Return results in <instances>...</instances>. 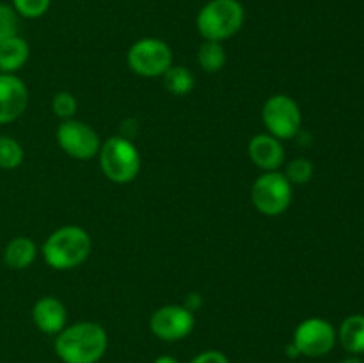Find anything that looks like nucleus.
<instances>
[{"label": "nucleus", "instance_id": "22", "mask_svg": "<svg viewBox=\"0 0 364 363\" xmlns=\"http://www.w3.org/2000/svg\"><path fill=\"white\" fill-rule=\"evenodd\" d=\"M52 109L55 116L63 117V120H71L77 112V98L68 91L57 93L52 100Z\"/></svg>", "mask_w": 364, "mask_h": 363}, {"label": "nucleus", "instance_id": "8", "mask_svg": "<svg viewBox=\"0 0 364 363\" xmlns=\"http://www.w3.org/2000/svg\"><path fill=\"white\" fill-rule=\"evenodd\" d=\"M57 142L64 153L77 160H89L102 148L100 135L91 125L78 120H64L57 128Z\"/></svg>", "mask_w": 364, "mask_h": 363}, {"label": "nucleus", "instance_id": "9", "mask_svg": "<svg viewBox=\"0 0 364 363\" xmlns=\"http://www.w3.org/2000/svg\"><path fill=\"white\" fill-rule=\"evenodd\" d=\"M334 344H336V331L333 324L318 317L302 320L294 333V345L297 347L299 354L309 358L326 356L334 347Z\"/></svg>", "mask_w": 364, "mask_h": 363}, {"label": "nucleus", "instance_id": "23", "mask_svg": "<svg viewBox=\"0 0 364 363\" xmlns=\"http://www.w3.org/2000/svg\"><path fill=\"white\" fill-rule=\"evenodd\" d=\"M52 0H13V7L20 16L39 18L48 11Z\"/></svg>", "mask_w": 364, "mask_h": 363}, {"label": "nucleus", "instance_id": "16", "mask_svg": "<svg viewBox=\"0 0 364 363\" xmlns=\"http://www.w3.org/2000/svg\"><path fill=\"white\" fill-rule=\"evenodd\" d=\"M340 342L348 352H364V315H350L341 322Z\"/></svg>", "mask_w": 364, "mask_h": 363}, {"label": "nucleus", "instance_id": "5", "mask_svg": "<svg viewBox=\"0 0 364 363\" xmlns=\"http://www.w3.org/2000/svg\"><path fill=\"white\" fill-rule=\"evenodd\" d=\"M294 185L279 171H267L256 178L251 189L252 205L263 216H281L291 203Z\"/></svg>", "mask_w": 364, "mask_h": 363}, {"label": "nucleus", "instance_id": "11", "mask_svg": "<svg viewBox=\"0 0 364 363\" xmlns=\"http://www.w3.org/2000/svg\"><path fill=\"white\" fill-rule=\"evenodd\" d=\"M28 105V89L20 77L0 73V125L11 123L25 112Z\"/></svg>", "mask_w": 364, "mask_h": 363}, {"label": "nucleus", "instance_id": "25", "mask_svg": "<svg viewBox=\"0 0 364 363\" xmlns=\"http://www.w3.org/2000/svg\"><path fill=\"white\" fill-rule=\"evenodd\" d=\"M153 363H180L174 356H159Z\"/></svg>", "mask_w": 364, "mask_h": 363}, {"label": "nucleus", "instance_id": "10", "mask_svg": "<svg viewBox=\"0 0 364 363\" xmlns=\"http://www.w3.org/2000/svg\"><path fill=\"white\" fill-rule=\"evenodd\" d=\"M194 326V312L181 305L162 306L149 319V327H151L153 335L166 342H176L188 337Z\"/></svg>", "mask_w": 364, "mask_h": 363}, {"label": "nucleus", "instance_id": "19", "mask_svg": "<svg viewBox=\"0 0 364 363\" xmlns=\"http://www.w3.org/2000/svg\"><path fill=\"white\" fill-rule=\"evenodd\" d=\"M25 152L16 139L0 135V169H16L23 162Z\"/></svg>", "mask_w": 364, "mask_h": 363}, {"label": "nucleus", "instance_id": "13", "mask_svg": "<svg viewBox=\"0 0 364 363\" xmlns=\"http://www.w3.org/2000/svg\"><path fill=\"white\" fill-rule=\"evenodd\" d=\"M32 320L36 327L46 335H59L66 327L68 310L57 298H41L32 308Z\"/></svg>", "mask_w": 364, "mask_h": 363}, {"label": "nucleus", "instance_id": "1", "mask_svg": "<svg viewBox=\"0 0 364 363\" xmlns=\"http://www.w3.org/2000/svg\"><path fill=\"white\" fill-rule=\"evenodd\" d=\"M107 345V331L96 322L71 324L55 338V352L64 363H98Z\"/></svg>", "mask_w": 364, "mask_h": 363}, {"label": "nucleus", "instance_id": "21", "mask_svg": "<svg viewBox=\"0 0 364 363\" xmlns=\"http://www.w3.org/2000/svg\"><path fill=\"white\" fill-rule=\"evenodd\" d=\"M291 185L308 184L313 177V164L308 159H295L288 164V169L284 173Z\"/></svg>", "mask_w": 364, "mask_h": 363}, {"label": "nucleus", "instance_id": "7", "mask_svg": "<svg viewBox=\"0 0 364 363\" xmlns=\"http://www.w3.org/2000/svg\"><path fill=\"white\" fill-rule=\"evenodd\" d=\"M263 125L276 139H291L299 134L302 114L299 103L288 95H274L265 102L262 110Z\"/></svg>", "mask_w": 364, "mask_h": 363}, {"label": "nucleus", "instance_id": "15", "mask_svg": "<svg viewBox=\"0 0 364 363\" xmlns=\"http://www.w3.org/2000/svg\"><path fill=\"white\" fill-rule=\"evenodd\" d=\"M38 255V246L28 237H16L6 246L4 251V262L7 267L14 270L27 269Z\"/></svg>", "mask_w": 364, "mask_h": 363}, {"label": "nucleus", "instance_id": "4", "mask_svg": "<svg viewBox=\"0 0 364 363\" xmlns=\"http://www.w3.org/2000/svg\"><path fill=\"white\" fill-rule=\"evenodd\" d=\"M100 166L114 184H130L141 171V153L130 139L114 135L100 148Z\"/></svg>", "mask_w": 364, "mask_h": 363}, {"label": "nucleus", "instance_id": "17", "mask_svg": "<svg viewBox=\"0 0 364 363\" xmlns=\"http://www.w3.org/2000/svg\"><path fill=\"white\" fill-rule=\"evenodd\" d=\"M164 77V85L174 96H185L194 89V75L185 66H171Z\"/></svg>", "mask_w": 364, "mask_h": 363}, {"label": "nucleus", "instance_id": "6", "mask_svg": "<svg viewBox=\"0 0 364 363\" xmlns=\"http://www.w3.org/2000/svg\"><path fill=\"white\" fill-rule=\"evenodd\" d=\"M128 66L141 77H162L173 66V50L156 38L139 39L128 50Z\"/></svg>", "mask_w": 364, "mask_h": 363}, {"label": "nucleus", "instance_id": "26", "mask_svg": "<svg viewBox=\"0 0 364 363\" xmlns=\"http://www.w3.org/2000/svg\"><path fill=\"white\" fill-rule=\"evenodd\" d=\"M341 363H363V362L359 358H347V359H343Z\"/></svg>", "mask_w": 364, "mask_h": 363}, {"label": "nucleus", "instance_id": "12", "mask_svg": "<svg viewBox=\"0 0 364 363\" xmlns=\"http://www.w3.org/2000/svg\"><path fill=\"white\" fill-rule=\"evenodd\" d=\"M249 157L262 171H277L284 162V148L279 139L270 134H258L249 141Z\"/></svg>", "mask_w": 364, "mask_h": 363}, {"label": "nucleus", "instance_id": "20", "mask_svg": "<svg viewBox=\"0 0 364 363\" xmlns=\"http://www.w3.org/2000/svg\"><path fill=\"white\" fill-rule=\"evenodd\" d=\"M18 36V13L14 7L0 4V45Z\"/></svg>", "mask_w": 364, "mask_h": 363}, {"label": "nucleus", "instance_id": "18", "mask_svg": "<svg viewBox=\"0 0 364 363\" xmlns=\"http://www.w3.org/2000/svg\"><path fill=\"white\" fill-rule=\"evenodd\" d=\"M198 60L201 68L208 73H215V71L223 70L224 63H226V52L224 46L217 41H205L199 46Z\"/></svg>", "mask_w": 364, "mask_h": 363}, {"label": "nucleus", "instance_id": "14", "mask_svg": "<svg viewBox=\"0 0 364 363\" xmlns=\"http://www.w3.org/2000/svg\"><path fill=\"white\" fill-rule=\"evenodd\" d=\"M28 53H31V48L23 38L14 36L7 39L0 45V73H16L28 60Z\"/></svg>", "mask_w": 364, "mask_h": 363}, {"label": "nucleus", "instance_id": "3", "mask_svg": "<svg viewBox=\"0 0 364 363\" xmlns=\"http://www.w3.org/2000/svg\"><path fill=\"white\" fill-rule=\"evenodd\" d=\"M244 18V6L238 0H210L199 11L196 25L205 41L223 43L240 31Z\"/></svg>", "mask_w": 364, "mask_h": 363}, {"label": "nucleus", "instance_id": "2", "mask_svg": "<svg viewBox=\"0 0 364 363\" xmlns=\"http://www.w3.org/2000/svg\"><path fill=\"white\" fill-rule=\"evenodd\" d=\"M92 242L87 231L75 224L59 228L43 244V258L52 269L70 270L87 260Z\"/></svg>", "mask_w": 364, "mask_h": 363}, {"label": "nucleus", "instance_id": "24", "mask_svg": "<svg viewBox=\"0 0 364 363\" xmlns=\"http://www.w3.org/2000/svg\"><path fill=\"white\" fill-rule=\"evenodd\" d=\"M191 363H230V359L220 351H205L196 356Z\"/></svg>", "mask_w": 364, "mask_h": 363}]
</instances>
